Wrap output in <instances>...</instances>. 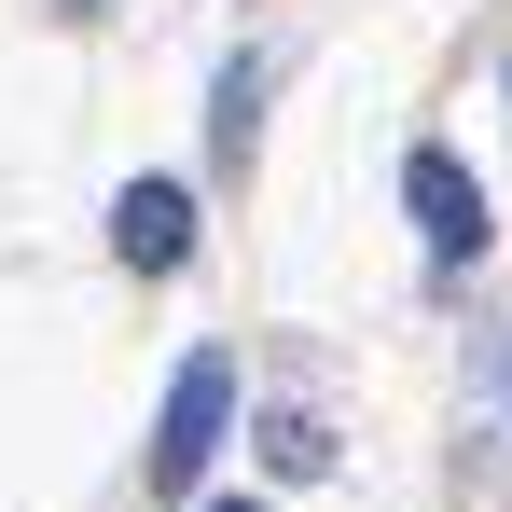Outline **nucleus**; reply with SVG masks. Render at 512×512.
<instances>
[{
	"instance_id": "39448f33",
	"label": "nucleus",
	"mask_w": 512,
	"mask_h": 512,
	"mask_svg": "<svg viewBox=\"0 0 512 512\" xmlns=\"http://www.w3.org/2000/svg\"><path fill=\"white\" fill-rule=\"evenodd\" d=\"M250 125H263V70L236 56V70H222V153H250Z\"/></svg>"
},
{
	"instance_id": "20e7f679",
	"label": "nucleus",
	"mask_w": 512,
	"mask_h": 512,
	"mask_svg": "<svg viewBox=\"0 0 512 512\" xmlns=\"http://www.w3.org/2000/svg\"><path fill=\"white\" fill-rule=\"evenodd\" d=\"M250 443H263V471H277V485H319V471H333V429L305 416V402H291V416H263Z\"/></svg>"
},
{
	"instance_id": "f03ea898",
	"label": "nucleus",
	"mask_w": 512,
	"mask_h": 512,
	"mask_svg": "<svg viewBox=\"0 0 512 512\" xmlns=\"http://www.w3.org/2000/svg\"><path fill=\"white\" fill-rule=\"evenodd\" d=\"M402 208H416V236H429V263H471V250H485V180L457 167L443 139H429L416 167H402Z\"/></svg>"
},
{
	"instance_id": "423d86ee",
	"label": "nucleus",
	"mask_w": 512,
	"mask_h": 512,
	"mask_svg": "<svg viewBox=\"0 0 512 512\" xmlns=\"http://www.w3.org/2000/svg\"><path fill=\"white\" fill-rule=\"evenodd\" d=\"M208 512H250V499H208Z\"/></svg>"
},
{
	"instance_id": "7ed1b4c3",
	"label": "nucleus",
	"mask_w": 512,
	"mask_h": 512,
	"mask_svg": "<svg viewBox=\"0 0 512 512\" xmlns=\"http://www.w3.org/2000/svg\"><path fill=\"white\" fill-rule=\"evenodd\" d=\"M111 250L139 263V277L194 263V194H180V180H125V194H111Z\"/></svg>"
},
{
	"instance_id": "f257e3e1",
	"label": "nucleus",
	"mask_w": 512,
	"mask_h": 512,
	"mask_svg": "<svg viewBox=\"0 0 512 512\" xmlns=\"http://www.w3.org/2000/svg\"><path fill=\"white\" fill-rule=\"evenodd\" d=\"M222 429H236V360L194 346V360L167 374V429H153V485H167V499H194V471L222 457Z\"/></svg>"
}]
</instances>
